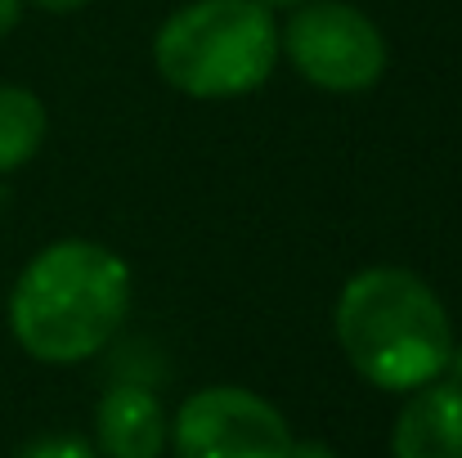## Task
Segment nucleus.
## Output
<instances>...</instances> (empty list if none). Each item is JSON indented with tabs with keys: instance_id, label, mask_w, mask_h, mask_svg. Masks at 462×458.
Instances as JSON below:
<instances>
[{
	"instance_id": "nucleus-1",
	"label": "nucleus",
	"mask_w": 462,
	"mask_h": 458,
	"mask_svg": "<svg viewBox=\"0 0 462 458\" xmlns=\"http://www.w3.org/2000/svg\"><path fill=\"white\" fill-rule=\"evenodd\" d=\"M131 310V266L90 238L41 248L14 293L9 332L41 364H81L113 341Z\"/></svg>"
},
{
	"instance_id": "nucleus-2",
	"label": "nucleus",
	"mask_w": 462,
	"mask_h": 458,
	"mask_svg": "<svg viewBox=\"0 0 462 458\" xmlns=\"http://www.w3.org/2000/svg\"><path fill=\"white\" fill-rule=\"evenodd\" d=\"M332 323L355 373L382 391H418L440 378L454 355L445 302L413 270H359L341 288Z\"/></svg>"
},
{
	"instance_id": "nucleus-3",
	"label": "nucleus",
	"mask_w": 462,
	"mask_h": 458,
	"mask_svg": "<svg viewBox=\"0 0 462 458\" xmlns=\"http://www.w3.org/2000/svg\"><path fill=\"white\" fill-rule=\"evenodd\" d=\"M279 59L274 9L261 0H193L175 9L153 41L166 86L193 99H238L265 86Z\"/></svg>"
},
{
	"instance_id": "nucleus-4",
	"label": "nucleus",
	"mask_w": 462,
	"mask_h": 458,
	"mask_svg": "<svg viewBox=\"0 0 462 458\" xmlns=\"http://www.w3.org/2000/svg\"><path fill=\"white\" fill-rule=\"evenodd\" d=\"M292 68L310 86L332 95H355L382 81L386 72V41L368 14L341 0H306L297 5L292 23L279 32Z\"/></svg>"
},
{
	"instance_id": "nucleus-5",
	"label": "nucleus",
	"mask_w": 462,
	"mask_h": 458,
	"mask_svg": "<svg viewBox=\"0 0 462 458\" xmlns=\"http://www.w3.org/2000/svg\"><path fill=\"white\" fill-rule=\"evenodd\" d=\"M175 458H288L283 414L243 387H207L189 396L171 427Z\"/></svg>"
},
{
	"instance_id": "nucleus-6",
	"label": "nucleus",
	"mask_w": 462,
	"mask_h": 458,
	"mask_svg": "<svg viewBox=\"0 0 462 458\" xmlns=\"http://www.w3.org/2000/svg\"><path fill=\"white\" fill-rule=\"evenodd\" d=\"M395 458H462V382L431 378L395 418Z\"/></svg>"
},
{
	"instance_id": "nucleus-7",
	"label": "nucleus",
	"mask_w": 462,
	"mask_h": 458,
	"mask_svg": "<svg viewBox=\"0 0 462 458\" xmlns=\"http://www.w3.org/2000/svg\"><path fill=\"white\" fill-rule=\"evenodd\" d=\"M95 436L108 458H162L166 414L144 387H113L95 409Z\"/></svg>"
},
{
	"instance_id": "nucleus-8",
	"label": "nucleus",
	"mask_w": 462,
	"mask_h": 458,
	"mask_svg": "<svg viewBox=\"0 0 462 458\" xmlns=\"http://www.w3.org/2000/svg\"><path fill=\"white\" fill-rule=\"evenodd\" d=\"M45 104L23 86H0V175L32 162L45 140Z\"/></svg>"
},
{
	"instance_id": "nucleus-9",
	"label": "nucleus",
	"mask_w": 462,
	"mask_h": 458,
	"mask_svg": "<svg viewBox=\"0 0 462 458\" xmlns=\"http://www.w3.org/2000/svg\"><path fill=\"white\" fill-rule=\"evenodd\" d=\"M14 458H99L81 436H41L32 445H23Z\"/></svg>"
},
{
	"instance_id": "nucleus-10",
	"label": "nucleus",
	"mask_w": 462,
	"mask_h": 458,
	"mask_svg": "<svg viewBox=\"0 0 462 458\" xmlns=\"http://www.w3.org/2000/svg\"><path fill=\"white\" fill-rule=\"evenodd\" d=\"M288 458H337V454H332V450H328L323 441H301V445L292 441V450H288Z\"/></svg>"
},
{
	"instance_id": "nucleus-11",
	"label": "nucleus",
	"mask_w": 462,
	"mask_h": 458,
	"mask_svg": "<svg viewBox=\"0 0 462 458\" xmlns=\"http://www.w3.org/2000/svg\"><path fill=\"white\" fill-rule=\"evenodd\" d=\"M18 14H23V0H0V36L18 23Z\"/></svg>"
},
{
	"instance_id": "nucleus-12",
	"label": "nucleus",
	"mask_w": 462,
	"mask_h": 458,
	"mask_svg": "<svg viewBox=\"0 0 462 458\" xmlns=\"http://www.w3.org/2000/svg\"><path fill=\"white\" fill-rule=\"evenodd\" d=\"M32 5H41V9H50V14H72V9H86L90 0H32Z\"/></svg>"
},
{
	"instance_id": "nucleus-13",
	"label": "nucleus",
	"mask_w": 462,
	"mask_h": 458,
	"mask_svg": "<svg viewBox=\"0 0 462 458\" xmlns=\"http://www.w3.org/2000/svg\"><path fill=\"white\" fill-rule=\"evenodd\" d=\"M265 9H297V5H306V0H261Z\"/></svg>"
}]
</instances>
